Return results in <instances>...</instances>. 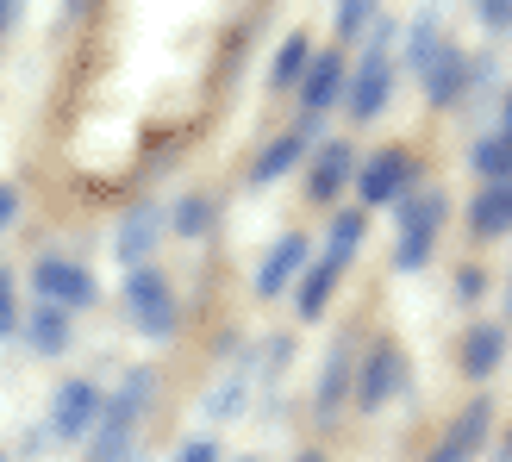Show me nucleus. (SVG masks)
<instances>
[{
	"mask_svg": "<svg viewBox=\"0 0 512 462\" xmlns=\"http://www.w3.org/2000/svg\"><path fill=\"white\" fill-rule=\"evenodd\" d=\"M25 338H32L38 356H63V350L75 344V325H69L63 306H44V300H38V313L25 319Z\"/></svg>",
	"mask_w": 512,
	"mask_h": 462,
	"instance_id": "nucleus-16",
	"label": "nucleus"
},
{
	"mask_svg": "<svg viewBox=\"0 0 512 462\" xmlns=\"http://www.w3.org/2000/svg\"><path fill=\"white\" fill-rule=\"evenodd\" d=\"M175 462H219V444H213V438H188Z\"/></svg>",
	"mask_w": 512,
	"mask_h": 462,
	"instance_id": "nucleus-31",
	"label": "nucleus"
},
{
	"mask_svg": "<svg viewBox=\"0 0 512 462\" xmlns=\"http://www.w3.org/2000/svg\"><path fill=\"white\" fill-rule=\"evenodd\" d=\"M19 331V300H13V275L0 269V338H13Z\"/></svg>",
	"mask_w": 512,
	"mask_h": 462,
	"instance_id": "nucleus-27",
	"label": "nucleus"
},
{
	"mask_svg": "<svg viewBox=\"0 0 512 462\" xmlns=\"http://www.w3.org/2000/svg\"><path fill=\"white\" fill-rule=\"evenodd\" d=\"M125 313H132V325L150 344H169L175 338V288H169V275L150 269V263L125 275Z\"/></svg>",
	"mask_w": 512,
	"mask_h": 462,
	"instance_id": "nucleus-3",
	"label": "nucleus"
},
{
	"mask_svg": "<svg viewBox=\"0 0 512 462\" xmlns=\"http://www.w3.org/2000/svg\"><path fill=\"white\" fill-rule=\"evenodd\" d=\"M13 213H19V188H13V182H0V231L13 225Z\"/></svg>",
	"mask_w": 512,
	"mask_h": 462,
	"instance_id": "nucleus-32",
	"label": "nucleus"
},
{
	"mask_svg": "<svg viewBox=\"0 0 512 462\" xmlns=\"http://www.w3.org/2000/svg\"><path fill=\"white\" fill-rule=\"evenodd\" d=\"M356 207H394L400 194H413V157H406L400 144H388V150H375L369 163H356Z\"/></svg>",
	"mask_w": 512,
	"mask_h": 462,
	"instance_id": "nucleus-4",
	"label": "nucleus"
},
{
	"mask_svg": "<svg viewBox=\"0 0 512 462\" xmlns=\"http://www.w3.org/2000/svg\"><path fill=\"white\" fill-rule=\"evenodd\" d=\"M481 19L488 32H512V0H481Z\"/></svg>",
	"mask_w": 512,
	"mask_h": 462,
	"instance_id": "nucleus-30",
	"label": "nucleus"
},
{
	"mask_svg": "<svg viewBox=\"0 0 512 462\" xmlns=\"http://www.w3.org/2000/svg\"><path fill=\"white\" fill-rule=\"evenodd\" d=\"M500 462H512V438H506V444H500Z\"/></svg>",
	"mask_w": 512,
	"mask_h": 462,
	"instance_id": "nucleus-37",
	"label": "nucleus"
},
{
	"mask_svg": "<svg viewBox=\"0 0 512 462\" xmlns=\"http://www.w3.org/2000/svg\"><path fill=\"white\" fill-rule=\"evenodd\" d=\"M500 119H506V138H512V88H506V107H500Z\"/></svg>",
	"mask_w": 512,
	"mask_h": 462,
	"instance_id": "nucleus-34",
	"label": "nucleus"
},
{
	"mask_svg": "<svg viewBox=\"0 0 512 462\" xmlns=\"http://www.w3.org/2000/svg\"><path fill=\"white\" fill-rule=\"evenodd\" d=\"M431 263V238H400L394 244V269H425Z\"/></svg>",
	"mask_w": 512,
	"mask_h": 462,
	"instance_id": "nucleus-26",
	"label": "nucleus"
},
{
	"mask_svg": "<svg viewBox=\"0 0 512 462\" xmlns=\"http://www.w3.org/2000/svg\"><path fill=\"white\" fill-rule=\"evenodd\" d=\"M394 219H400V238H431V244H438V225L450 219V200H444L438 188L400 194V200H394Z\"/></svg>",
	"mask_w": 512,
	"mask_h": 462,
	"instance_id": "nucleus-14",
	"label": "nucleus"
},
{
	"mask_svg": "<svg viewBox=\"0 0 512 462\" xmlns=\"http://www.w3.org/2000/svg\"><path fill=\"white\" fill-rule=\"evenodd\" d=\"M100 419V388L94 381H63L57 400H50V438L57 444H82Z\"/></svg>",
	"mask_w": 512,
	"mask_h": 462,
	"instance_id": "nucleus-7",
	"label": "nucleus"
},
{
	"mask_svg": "<svg viewBox=\"0 0 512 462\" xmlns=\"http://www.w3.org/2000/svg\"><path fill=\"white\" fill-rule=\"evenodd\" d=\"M306 63H313V38H306V32L281 38V50H275V69H269V88H275V94H281V88H294L300 75H306Z\"/></svg>",
	"mask_w": 512,
	"mask_h": 462,
	"instance_id": "nucleus-20",
	"label": "nucleus"
},
{
	"mask_svg": "<svg viewBox=\"0 0 512 462\" xmlns=\"http://www.w3.org/2000/svg\"><path fill=\"white\" fill-rule=\"evenodd\" d=\"M375 13H381V0H338V38L356 44L375 25Z\"/></svg>",
	"mask_w": 512,
	"mask_h": 462,
	"instance_id": "nucleus-25",
	"label": "nucleus"
},
{
	"mask_svg": "<svg viewBox=\"0 0 512 462\" xmlns=\"http://www.w3.org/2000/svg\"><path fill=\"white\" fill-rule=\"evenodd\" d=\"M32 288H38L44 306H63V313H82V306L100 300V281L82 263H69V256H38V263H32Z\"/></svg>",
	"mask_w": 512,
	"mask_h": 462,
	"instance_id": "nucleus-5",
	"label": "nucleus"
},
{
	"mask_svg": "<svg viewBox=\"0 0 512 462\" xmlns=\"http://www.w3.org/2000/svg\"><path fill=\"white\" fill-rule=\"evenodd\" d=\"M363 238H369V213L363 207H344L338 219H331V238H325V263H350L356 250H363Z\"/></svg>",
	"mask_w": 512,
	"mask_h": 462,
	"instance_id": "nucleus-18",
	"label": "nucleus"
},
{
	"mask_svg": "<svg viewBox=\"0 0 512 462\" xmlns=\"http://www.w3.org/2000/svg\"><path fill=\"white\" fill-rule=\"evenodd\" d=\"M438 50H444V38H438V19H431V13H419L413 19V44H406V69H425L431 57H438Z\"/></svg>",
	"mask_w": 512,
	"mask_h": 462,
	"instance_id": "nucleus-24",
	"label": "nucleus"
},
{
	"mask_svg": "<svg viewBox=\"0 0 512 462\" xmlns=\"http://www.w3.org/2000/svg\"><path fill=\"white\" fill-rule=\"evenodd\" d=\"M481 288H488L481 263H463V269H456V300H463V306H475V300H481Z\"/></svg>",
	"mask_w": 512,
	"mask_h": 462,
	"instance_id": "nucleus-28",
	"label": "nucleus"
},
{
	"mask_svg": "<svg viewBox=\"0 0 512 462\" xmlns=\"http://www.w3.org/2000/svg\"><path fill=\"white\" fill-rule=\"evenodd\" d=\"M350 375H356V338L344 331V338H331V356H325V369H319V394H313V419L319 425H331V419L344 413Z\"/></svg>",
	"mask_w": 512,
	"mask_h": 462,
	"instance_id": "nucleus-8",
	"label": "nucleus"
},
{
	"mask_svg": "<svg viewBox=\"0 0 512 462\" xmlns=\"http://www.w3.org/2000/svg\"><path fill=\"white\" fill-rule=\"evenodd\" d=\"M406 388H413V363H406V350L381 338L369 356H363V369L350 375V400L363 406V413H381V406H394Z\"/></svg>",
	"mask_w": 512,
	"mask_h": 462,
	"instance_id": "nucleus-2",
	"label": "nucleus"
},
{
	"mask_svg": "<svg viewBox=\"0 0 512 462\" xmlns=\"http://www.w3.org/2000/svg\"><path fill=\"white\" fill-rule=\"evenodd\" d=\"M294 462H319V450H306V456H294Z\"/></svg>",
	"mask_w": 512,
	"mask_h": 462,
	"instance_id": "nucleus-38",
	"label": "nucleus"
},
{
	"mask_svg": "<svg viewBox=\"0 0 512 462\" xmlns=\"http://www.w3.org/2000/svg\"><path fill=\"white\" fill-rule=\"evenodd\" d=\"M244 462H256V456H244Z\"/></svg>",
	"mask_w": 512,
	"mask_h": 462,
	"instance_id": "nucleus-39",
	"label": "nucleus"
},
{
	"mask_svg": "<svg viewBox=\"0 0 512 462\" xmlns=\"http://www.w3.org/2000/svg\"><path fill=\"white\" fill-rule=\"evenodd\" d=\"M306 263H313V244H306L300 231H288V238H275V244H269V256H263V269H256V294H263V300H275V294L288 288V281H294Z\"/></svg>",
	"mask_w": 512,
	"mask_h": 462,
	"instance_id": "nucleus-12",
	"label": "nucleus"
},
{
	"mask_svg": "<svg viewBox=\"0 0 512 462\" xmlns=\"http://www.w3.org/2000/svg\"><path fill=\"white\" fill-rule=\"evenodd\" d=\"M300 157H306V138H300V132H281V138L263 150V157L250 163V182H256V188H269V182H281V175H288Z\"/></svg>",
	"mask_w": 512,
	"mask_h": 462,
	"instance_id": "nucleus-19",
	"label": "nucleus"
},
{
	"mask_svg": "<svg viewBox=\"0 0 512 462\" xmlns=\"http://www.w3.org/2000/svg\"><path fill=\"white\" fill-rule=\"evenodd\" d=\"M469 169L475 175H488V182H512V138L494 132V138H475L469 150Z\"/></svg>",
	"mask_w": 512,
	"mask_h": 462,
	"instance_id": "nucleus-21",
	"label": "nucleus"
},
{
	"mask_svg": "<svg viewBox=\"0 0 512 462\" xmlns=\"http://www.w3.org/2000/svg\"><path fill=\"white\" fill-rule=\"evenodd\" d=\"M150 388H157V369H132L113 400H100V419L88 431V462H125L132 456V431L150 406Z\"/></svg>",
	"mask_w": 512,
	"mask_h": 462,
	"instance_id": "nucleus-1",
	"label": "nucleus"
},
{
	"mask_svg": "<svg viewBox=\"0 0 512 462\" xmlns=\"http://www.w3.org/2000/svg\"><path fill=\"white\" fill-rule=\"evenodd\" d=\"M163 231H169V213L157 207V200H138L132 213H125V225H119V238H113V250H119V263H132V269H144V256L163 244Z\"/></svg>",
	"mask_w": 512,
	"mask_h": 462,
	"instance_id": "nucleus-9",
	"label": "nucleus"
},
{
	"mask_svg": "<svg viewBox=\"0 0 512 462\" xmlns=\"http://www.w3.org/2000/svg\"><path fill=\"white\" fill-rule=\"evenodd\" d=\"M356 175V157H350V144L344 138H319V150H313V169H306V200H338L344 194V182Z\"/></svg>",
	"mask_w": 512,
	"mask_h": 462,
	"instance_id": "nucleus-10",
	"label": "nucleus"
},
{
	"mask_svg": "<svg viewBox=\"0 0 512 462\" xmlns=\"http://www.w3.org/2000/svg\"><path fill=\"white\" fill-rule=\"evenodd\" d=\"M344 82H350V63H344V50H319L313 63H306V75H300V113L306 119H325L331 107L344 100Z\"/></svg>",
	"mask_w": 512,
	"mask_h": 462,
	"instance_id": "nucleus-6",
	"label": "nucleus"
},
{
	"mask_svg": "<svg viewBox=\"0 0 512 462\" xmlns=\"http://www.w3.org/2000/svg\"><path fill=\"white\" fill-rule=\"evenodd\" d=\"M7 19H13V0H0V32H7Z\"/></svg>",
	"mask_w": 512,
	"mask_h": 462,
	"instance_id": "nucleus-35",
	"label": "nucleus"
},
{
	"mask_svg": "<svg viewBox=\"0 0 512 462\" xmlns=\"http://www.w3.org/2000/svg\"><path fill=\"white\" fill-rule=\"evenodd\" d=\"M506 338H512L506 325H475V331H463V350H456V369H463L469 381H488V375L506 363Z\"/></svg>",
	"mask_w": 512,
	"mask_h": 462,
	"instance_id": "nucleus-13",
	"label": "nucleus"
},
{
	"mask_svg": "<svg viewBox=\"0 0 512 462\" xmlns=\"http://www.w3.org/2000/svg\"><path fill=\"white\" fill-rule=\"evenodd\" d=\"M488 419H494V406H488V400H469V413H463V419H456V425L444 431V444H456L463 456H475V444L488 438Z\"/></svg>",
	"mask_w": 512,
	"mask_h": 462,
	"instance_id": "nucleus-23",
	"label": "nucleus"
},
{
	"mask_svg": "<svg viewBox=\"0 0 512 462\" xmlns=\"http://www.w3.org/2000/svg\"><path fill=\"white\" fill-rule=\"evenodd\" d=\"M419 82H425V100H431V107H456V100H463V88H469V50H463V44H444L438 57L419 69Z\"/></svg>",
	"mask_w": 512,
	"mask_h": 462,
	"instance_id": "nucleus-11",
	"label": "nucleus"
},
{
	"mask_svg": "<svg viewBox=\"0 0 512 462\" xmlns=\"http://www.w3.org/2000/svg\"><path fill=\"white\" fill-rule=\"evenodd\" d=\"M238 406H244V381H225L219 400H207V413H213V419H232Z\"/></svg>",
	"mask_w": 512,
	"mask_h": 462,
	"instance_id": "nucleus-29",
	"label": "nucleus"
},
{
	"mask_svg": "<svg viewBox=\"0 0 512 462\" xmlns=\"http://www.w3.org/2000/svg\"><path fill=\"white\" fill-rule=\"evenodd\" d=\"M0 462H7V456H0Z\"/></svg>",
	"mask_w": 512,
	"mask_h": 462,
	"instance_id": "nucleus-40",
	"label": "nucleus"
},
{
	"mask_svg": "<svg viewBox=\"0 0 512 462\" xmlns=\"http://www.w3.org/2000/svg\"><path fill=\"white\" fill-rule=\"evenodd\" d=\"M63 13H69V19H75V13H88V0H69V7H63Z\"/></svg>",
	"mask_w": 512,
	"mask_h": 462,
	"instance_id": "nucleus-36",
	"label": "nucleus"
},
{
	"mask_svg": "<svg viewBox=\"0 0 512 462\" xmlns=\"http://www.w3.org/2000/svg\"><path fill=\"white\" fill-rule=\"evenodd\" d=\"M425 462H469V456H463V450H456V444H438V450H431Z\"/></svg>",
	"mask_w": 512,
	"mask_h": 462,
	"instance_id": "nucleus-33",
	"label": "nucleus"
},
{
	"mask_svg": "<svg viewBox=\"0 0 512 462\" xmlns=\"http://www.w3.org/2000/svg\"><path fill=\"white\" fill-rule=\"evenodd\" d=\"M469 231L475 238H512V182H488L469 200Z\"/></svg>",
	"mask_w": 512,
	"mask_h": 462,
	"instance_id": "nucleus-15",
	"label": "nucleus"
},
{
	"mask_svg": "<svg viewBox=\"0 0 512 462\" xmlns=\"http://www.w3.org/2000/svg\"><path fill=\"white\" fill-rule=\"evenodd\" d=\"M338 263H325V256H319V263H306V275H300V294H294V313L300 319H319L325 313V306H331V294H338Z\"/></svg>",
	"mask_w": 512,
	"mask_h": 462,
	"instance_id": "nucleus-17",
	"label": "nucleus"
},
{
	"mask_svg": "<svg viewBox=\"0 0 512 462\" xmlns=\"http://www.w3.org/2000/svg\"><path fill=\"white\" fill-rule=\"evenodd\" d=\"M207 225H213V194H182L175 200V213H169V231L175 238H207Z\"/></svg>",
	"mask_w": 512,
	"mask_h": 462,
	"instance_id": "nucleus-22",
	"label": "nucleus"
}]
</instances>
